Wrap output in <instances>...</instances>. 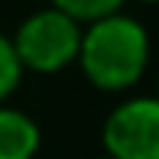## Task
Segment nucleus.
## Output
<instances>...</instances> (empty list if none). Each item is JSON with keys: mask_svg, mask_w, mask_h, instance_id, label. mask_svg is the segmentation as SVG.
I'll use <instances>...</instances> for the list:
<instances>
[{"mask_svg": "<svg viewBox=\"0 0 159 159\" xmlns=\"http://www.w3.org/2000/svg\"><path fill=\"white\" fill-rule=\"evenodd\" d=\"M107 159H114V156H107Z\"/></svg>", "mask_w": 159, "mask_h": 159, "instance_id": "8", "label": "nucleus"}, {"mask_svg": "<svg viewBox=\"0 0 159 159\" xmlns=\"http://www.w3.org/2000/svg\"><path fill=\"white\" fill-rule=\"evenodd\" d=\"M140 3H159V0H140Z\"/></svg>", "mask_w": 159, "mask_h": 159, "instance_id": "7", "label": "nucleus"}, {"mask_svg": "<svg viewBox=\"0 0 159 159\" xmlns=\"http://www.w3.org/2000/svg\"><path fill=\"white\" fill-rule=\"evenodd\" d=\"M101 136L114 159H159V98H127L107 114Z\"/></svg>", "mask_w": 159, "mask_h": 159, "instance_id": "3", "label": "nucleus"}, {"mask_svg": "<svg viewBox=\"0 0 159 159\" xmlns=\"http://www.w3.org/2000/svg\"><path fill=\"white\" fill-rule=\"evenodd\" d=\"M49 7L68 13L71 20H78L81 26L94 23V20H104L111 13H120L124 0H49Z\"/></svg>", "mask_w": 159, "mask_h": 159, "instance_id": "5", "label": "nucleus"}, {"mask_svg": "<svg viewBox=\"0 0 159 159\" xmlns=\"http://www.w3.org/2000/svg\"><path fill=\"white\" fill-rule=\"evenodd\" d=\"M20 78H23V65H20V59H16L13 39L0 36V104L16 91Z\"/></svg>", "mask_w": 159, "mask_h": 159, "instance_id": "6", "label": "nucleus"}, {"mask_svg": "<svg viewBox=\"0 0 159 159\" xmlns=\"http://www.w3.org/2000/svg\"><path fill=\"white\" fill-rule=\"evenodd\" d=\"M84 78L101 91H127L143 78L149 65V33L140 20L127 13H111L84 26L81 52Z\"/></svg>", "mask_w": 159, "mask_h": 159, "instance_id": "1", "label": "nucleus"}, {"mask_svg": "<svg viewBox=\"0 0 159 159\" xmlns=\"http://www.w3.org/2000/svg\"><path fill=\"white\" fill-rule=\"evenodd\" d=\"M81 33L84 26L78 20H71L68 13L55 10V7H46V10L30 13L20 23V30L13 33V49H16L23 71L55 75V71L68 68L71 62H78Z\"/></svg>", "mask_w": 159, "mask_h": 159, "instance_id": "2", "label": "nucleus"}, {"mask_svg": "<svg viewBox=\"0 0 159 159\" xmlns=\"http://www.w3.org/2000/svg\"><path fill=\"white\" fill-rule=\"evenodd\" d=\"M39 140V127L30 114L0 104V159H33Z\"/></svg>", "mask_w": 159, "mask_h": 159, "instance_id": "4", "label": "nucleus"}]
</instances>
